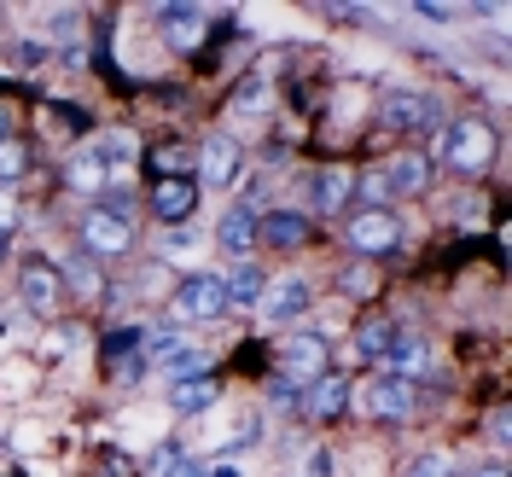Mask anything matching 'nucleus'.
Instances as JSON below:
<instances>
[{"label": "nucleus", "mask_w": 512, "mask_h": 477, "mask_svg": "<svg viewBox=\"0 0 512 477\" xmlns=\"http://www.w3.org/2000/svg\"><path fill=\"white\" fill-rule=\"evenodd\" d=\"M419 402L414 379H396V373H373L361 384V414L367 419H408Z\"/></svg>", "instance_id": "obj_3"}, {"label": "nucleus", "mask_w": 512, "mask_h": 477, "mask_svg": "<svg viewBox=\"0 0 512 477\" xmlns=\"http://www.w3.org/2000/svg\"><path fill=\"white\" fill-rule=\"evenodd\" d=\"M338 286L361 297V291H373V274H367V268H350V274H338Z\"/></svg>", "instance_id": "obj_34"}, {"label": "nucleus", "mask_w": 512, "mask_h": 477, "mask_svg": "<svg viewBox=\"0 0 512 477\" xmlns=\"http://www.w3.org/2000/svg\"><path fill=\"white\" fill-rule=\"evenodd\" d=\"M425 181H431V163L414 158V152H408V158H396L390 169H384V187H390V192H425Z\"/></svg>", "instance_id": "obj_21"}, {"label": "nucleus", "mask_w": 512, "mask_h": 477, "mask_svg": "<svg viewBox=\"0 0 512 477\" xmlns=\"http://www.w3.org/2000/svg\"><path fill=\"white\" fill-rule=\"evenodd\" d=\"M0 262H6V233H0Z\"/></svg>", "instance_id": "obj_43"}, {"label": "nucleus", "mask_w": 512, "mask_h": 477, "mask_svg": "<svg viewBox=\"0 0 512 477\" xmlns=\"http://www.w3.org/2000/svg\"><path fill=\"white\" fill-rule=\"evenodd\" d=\"M384 361H390L396 379H408V373H419V367H431V344H419V338H396Z\"/></svg>", "instance_id": "obj_23"}, {"label": "nucleus", "mask_w": 512, "mask_h": 477, "mask_svg": "<svg viewBox=\"0 0 512 477\" xmlns=\"http://www.w3.org/2000/svg\"><path fill=\"white\" fill-rule=\"evenodd\" d=\"M472 477H507V472H501V466H483V472H472Z\"/></svg>", "instance_id": "obj_42"}, {"label": "nucleus", "mask_w": 512, "mask_h": 477, "mask_svg": "<svg viewBox=\"0 0 512 477\" xmlns=\"http://www.w3.org/2000/svg\"><path fill=\"white\" fill-rule=\"evenodd\" d=\"M414 18H425V24H448V6H425V0H419Z\"/></svg>", "instance_id": "obj_36"}, {"label": "nucleus", "mask_w": 512, "mask_h": 477, "mask_svg": "<svg viewBox=\"0 0 512 477\" xmlns=\"http://www.w3.org/2000/svg\"><path fill=\"white\" fill-rule=\"evenodd\" d=\"M309 297H315V291H309V280H303V274H286V280L262 286V303H256V309H262V320H268V326H291V320L309 315Z\"/></svg>", "instance_id": "obj_7"}, {"label": "nucleus", "mask_w": 512, "mask_h": 477, "mask_svg": "<svg viewBox=\"0 0 512 477\" xmlns=\"http://www.w3.org/2000/svg\"><path fill=\"white\" fill-rule=\"evenodd\" d=\"M169 477H204V466H192V460H181V466H175Z\"/></svg>", "instance_id": "obj_40"}, {"label": "nucleus", "mask_w": 512, "mask_h": 477, "mask_svg": "<svg viewBox=\"0 0 512 477\" xmlns=\"http://www.w3.org/2000/svg\"><path fill=\"white\" fill-rule=\"evenodd\" d=\"M181 460H187V454H181V443H158L152 454H146V466H140V472H146V477H169Z\"/></svg>", "instance_id": "obj_28"}, {"label": "nucleus", "mask_w": 512, "mask_h": 477, "mask_svg": "<svg viewBox=\"0 0 512 477\" xmlns=\"http://www.w3.org/2000/svg\"><path fill=\"white\" fill-rule=\"evenodd\" d=\"M355 175L344 169V163H326L315 181H309V210H320V216H332V210H344V198H350Z\"/></svg>", "instance_id": "obj_12"}, {"label": "nucleus", "mask_w": 512, "mask_h": 477, "mask_svg": "<svg viewBox=\"0 0 512 477\" xmlns=\"http://www.w3.org/2000/svg\"><path fill=\"white\" fill-rule=\"evenodd\" d=\"M82 245H88V256H123L134 245V222H117L105 210H88L82 216Z\"/></svg>", "instance_id": "obj_10"}, {"label": "nucleus", "mask_w": 512, "mask_h": 477, "mask_svg": "<svg viewBox=\"0 0 512 477\" xmlns=\"http://www.w3.org/2000/svg\"><path fill=\"white\" fill-rule=\"evenodd\" d=\"M390 344H396L390 320H367V326H361V338H355V350L367 355V361H384V355H390Z\"/></svg>", "instance_id": "obj_24"}, {"label": "nucleus", "mask_w": 512, "mask_h": 477, "mask_svg": "<svg viewBox=\"0 0 512 477\" xmlns=\"http://www.w3.org/2000/svg\"><path fill=\"white\" fill-rule=\"evenodd\" d=\"M158 367H163V373H169L175 384H181V379H204V367H210V350H198V344H175V350L163 355Z\"/></svg>", "instance_id": "obj_19"}, {"label": "nucleus", "mask_w": 512, "mask_h": 477, "mask_svg": "<svg viewBox=\"0 0 512 477\" xmlns=\"http://www.w3.org/2000/svg\"><path fill=\"white\" fill-rule=\"evenodd\" d=\"M379 123L384 128H431L437 123V99L414 94V88H390L379 99Z\"/></svg>", "instance_id": "obj_9"}, {"label": "nucleus", "mask_w": 512, "mask_h": 477, "mask_svg": "<svg viewBox=\"0 0 512 477\" xmlns=\"http://www.w3.org/2000/svg\"><path fill=\"white\" fill-rule=\"evenodd\" d=\"M24 169H30V152H24L18 140H6V146H0V181H18Z\"/></svg>", "instance_id": "obj_31"}, {"label": "nucleus", "mask_w": 512, "mask_h": 477, "mask_svg": "<svg viewBox=\"0 0 512 477\" xmlns=\"http://www.w3.org/2000/svg\"><path fill=\"white\" fill-rule=\"evenodd\" d=\"M489 437H495V443H507V414H501V408L489 414Z\"/></svg>", "instance_id": "obj_37"}, {"label": "nucleus", "mask_w": 512, "mask_h": 477, "mask_svg": "<svg viewBox=\"0 0 512 477\" xmlns=\"http://www.w3.org/2000/svg\"><path fill=\"white\" fill-rule=\"evenodd\" d=\"M41 35L59 41L64 53H70V41H76V12H70V6H64V12H47V18H41Z\"/></svg>", "instance_id": "obj_27"}, {"label": "nucleus", "mask_w": 512, "mask_h": 477, "mask_svg": "<svg viewBox=\"0 0 512 477\" xmlns=\"http://www.w3.org/2000/svg\"><path fill=\"white\" fill-rule=\"evenodd\" d=\"M204 477H239V466H216V472H204Z\"/></svg>", "instance_id": "obj_41"}, {"label": "nucleus", "mask_w": 512, "mask_h": 477, "mask_svg": "<svg viewBox=\"0 0 512 477\" xmlns=\"http://www.w3.org/2000/svg\"><path fill=\"white\" fill-rule=\"evenodd\" d=\"M140 332H146V326H123V332L99 338V355H105V361H128V355L140 350Z\"/></svg>", "instance_id": "obj_25"}, {"label": "nucleus", "mask_w": 512, "mask_h": 477, "mask_svg": "<svg viewBox=\"0 0 512 477\" xmlns=\"http://www.w3.org/2000/svg\"><path fill=\"white\" fill-rule=\"evenodd\" d=\"M152 169H158V181H181V169H187V152H181V146H158V152H152Z\"/></svg>", "instance_id": "obj_30"}, {"label": "nucleus", "mask_w": 512, "mask_h": 477, "mask_svg": "<svg viewBox=\"0 0 512 477\" xmlns=\"http://www.w3.org/2000/svg\"><path fill=\"white\" fill-rule=\"evenodd\" d=\"M239 175H245L239 140H233V134H210V140L198 146V181H204V187H233Z\"/></svg>", "instance_id": "obj_6"}, {"label": "nucleus", "mask_w": 512, "mask_h": 477, "mask_svg": "<svg viewBox=\"0 0 512 477\" xmlns=\"http://www.w3.org/2000/svg\"><path fill=\"white\" fill-rule=\"evenodd\" d=\"M64 181H70V187H76V192H94V198H99V192H105V187H111V181H105V169H99V158H94V152H88V146H82L76 158L64 163Z\"/></svg>", "instance_id": "obj_20"}, {"label": "nucleus", "mask_w": 512, "mask_h": 477, "mask_svg": "<svg viewBox=\"0 0 512 477\" xmlns=\"http://www.w3.org/2000/svg\"><path fill=\"white\" fill-rule=\"evenodd\" d=\"M216 396H222V384L210 379V373H204V379H181L169 390V414H210Z\"/></svg>", "instance_id": "obj_16"}, {"label": "nucleus", "mask_w": 512, "mask_h": 477, "mask_svg": "<svg viewBox=\"0 0 512 477\" xmlns=\"http://www.w3.org/2000/svg\"><path fill=\"white\" fill-rule=\"evenodd\" d=\"M268 402H274V408H297V384L274 379V384H268Z\"/></svg>", "instance_id": "obj_33"}, {"label": "nucleus", "mask_w": 512, "mask_h": 477, "mask_svg": "<svg viewBox=\"0 0 512 477\" xmlns=\"http://www.w3.org/2000/svg\"><path fill=\"white\" fill-rule=\"evenodd\" d=\"M227 309V280L222 274H187L175 291V315L181 320H216Z\"/></svg>", "instance_id": "obj_5"}, {"label": "nucleus", "mask_w": 512, "mask_h": 477, "mask_svg": "<svg viewBox=\"0 0 512 477\" xmlns=\"http://www.w3.org/2000/svg\"><path fill=\"white\" fill-rule=\"evenodd\" d=\"M163 35H169V47L175 53H192L198 41H204V12L198 6H163Z\"/></svg>", "instance_id": "obj_15"}, {"label": "nucleus", "mask_w": 512, "mask_h": 477, "mask_svg": "<svg viewBox=\"0 0 512 477\" xmlns=\"http://www.w3.org/2000/svg\"><path fill=\"white\" fill-rule=\"evenodd\" d=\"M408 477H454V472H448V454H419L408 466Z\"/></svg>", "instance_id": "obj_32"}, {"label": "nucleus", "mask_w": 512, "mask_h": 477, "mask_svg": "<svg viewBox=\"0 0 512 477\" xmlns=\"http://www.w3.org/2000/svg\"><path fill=\"white\" fill-rule=\"evenodd\" d=\"M88 152L99 158L105 181H117V175H128V169H134V158H140V140H134L128 128H99L94 140H88Z\"/></svg>", "instance_id": "obj_11"}, {"label": "nucleus", "mask_w": 512, "mask_h": 477, "mask_svg": "<svg viewBox=\"0 0 512 477\" xmlns=\"http://www.w3.org/2000/svg\"><path fill=\"white\" fill-rule=\"evenodd\" d=\"M268 82H245V88H239V94H233V117H239V111H245V117H256V111H268Z\"/></svg>", "instance_id": "obj_29"}, {"label": "nucleus", "mask_w": 512, "mask_h": 477, "mask_svg": "<svg viewBox=\"0 0 512 477\" xmlns=\"http://www.w3.org/2000/svg\"><path fill=\"white\" fill-rule=\"evenodd\" d=\"M0 332H6V326H0Z\"/></svg>", "instance_id": "obj_44"}, {"label": "nucleus", "mask_w": 512, "mask_h": 477, "mask_svg": "<svg viewBox=\"0 0 512 477\" xmlns=\"http://www.w3.org/2000/svg\"><path fill=\"white\" fill-rule=\"evenodd\" d=\"M152 210H158V222L181 227L198 210V181H158L152 187Z\"/></svg>", "instance_id": "obj_13"}, {"label": "nucleus", "mask_w": 512, "mask_h": 477, "mask_svg": "<svg viewBox=\"0 0 512 477\" xmlns=\"http://www.w3.org/2000/svg\"><path fill=\"white\" fill-rule=\"evenodd\" d=\"M262 286H268L262 268H256V262H239L233 280H227V309H233V303H239V309H256V303H262Z\"/></svg>", "instance_id": "obj_18"}, {"label": "nucleus", "mask_w": 512, "mask_h": 477, "mask_svg": "<svg viewBox=\"0 0 512 477\" xmlns=\"http://www.w3.org/2000/svg\"><path fill=\"white\" fill-rule=\"evenodd\" d=\"M396 239H402L396 210H361V216L350 222V245L361 256H390V251H396Z\"/></svg>", "instance_id": "obj_8"}, {"label": "nucleus", "mask_w": 512, "mask_h": 477, "mask_svg": "<svg viewBox=\"0 0 512 477\" xmlns=\"http://www.w3.org/2000/svg\"><path fill=\"white\" fill-rule=\"evenodd\" d=\"M216 245H222L227 256H245L256 245V210L251 204H233V210H222V222H216Z\"/></svg>", "instance_id": "obj_14"}, {"label": "nucleus", "mask_w": 512, "mask_h": 477, "mask_svg": "<svg viewBox=\"0 0 512 477\" xmlns=\"http://www.w3.org/2000/svg\"><path fill=\"white\" fill-rule=\"evenodd\" d=\"M256 239H268L274 251H291L309 239V222H303V210H274L268 222H256Z\"/></svg>", "instance_id": "obj_17"}, {"label": "nucleus", "mask_w": 512, "mask_h": 477, "mask_svg": "<svg viewBox=\"0 0 512 477\" xmlns=\"http://www.w3.org/2000/svg\"><path fill=\"white\" fill-rule=\"evenodd\" d=\"M280 379L286 384L326 379V338L320 332H291L286 344H280Z\"/></svg>", "instance_id": "obj_4"}, {"label": "nucleus", "mask_w": 512, "mask_h": 477, "mask_svg": "<svg viewBox=\"0 0 512 477\" xmlns=\"http://www.w3.org/2000/svg\"><path fill=\"white\" fill-rule=\"evenodd\" d=\"M99 472H105V477H128V466L117 460V454H105V460H99Z\"/></svg>", "instance_id": "obj_38"}, {"label": "nucleus", "mask_w": 512, "mask_h": 477, "mask_svg": "<svg viewBox=\"0 0 512 477\" xmlns=\"http://www.w3.org/2000/svg\"><path fill=\"white\" fill-rule=\"evenodd\" d=\"M437 158L454 169V175H483L495 163V128L483 117H454L437 140Z\"/></svg>", "instance_id": "obj_1"}, {"label": "nucleus", "mask_w": 512, "mask_h": 477, "mask_svg": "<svg viewBox=\"0 0 512 477\" xmlns=\"http://www.w3.org/2000/svg\"><path fill=\"white\" fill-rule=\"evenodd\" d=\"M64 274H70V286L82 291V297H94V291H99V268H94V256H88V251L70 256V262H64Z\"/></svg>", "instance_id": "obj_26"}, {"label": "nucleus", "mask_w": 512, "mask_h": 477, "mask_svg": "<svg viewBox=\"0 0 512 477\" xmlns=\"http://www.w3.org/2000/svg\"><path fill=\"white\" fill-rule=\"evenodd\" d=\"M344 402H350V379H315V396H309V414L315 419H332V414H344Z\"/></svg>", "instance_id": "obj_22"}, {"label": "nucleus", "mask_w": 512, "mask_h": 477, "mask_svg": "<svg viewBox=\"0 0 512 477\" xmlns=\"http://www.w3.org/2000/svg\"><path fill=\"white\" fill-rule=\"evenodd\" d=\"M6 140H12V111L0 105V146H6Z\"/></svg>", "instance_id": "obj_39"}, {"label": "nucleus", "mask_w": 512, "mask_h": 477, "mask_svg": "<svg viewBox=\"0 0 512 477\" xmlns=\"http://www.w3.org/2000/svg\"><path fill=\"white\" fill-rule=\"evenodd\" d=\"M18 303H24L30 315H53V309L64 303V274H59V262L30 256V262L18 268Z\"/></svg>", "instance_id": "obj_2"}, {"label": "nucleus", "mask_w": 512, "mask_h": 477, "mask_svg": "<svg viewBox=\"0 0 512 477\" xmlns=\"http://www.w3.org/2000/svg\"><path fill=\"white\" fill-rule=\"evenodd\" d=\"M163 245H169V251L181 256V251H192V245H198V233H187V227H175V233H169Z\"/></svg>", "instance_id": "obj_35"}]
</instances>
